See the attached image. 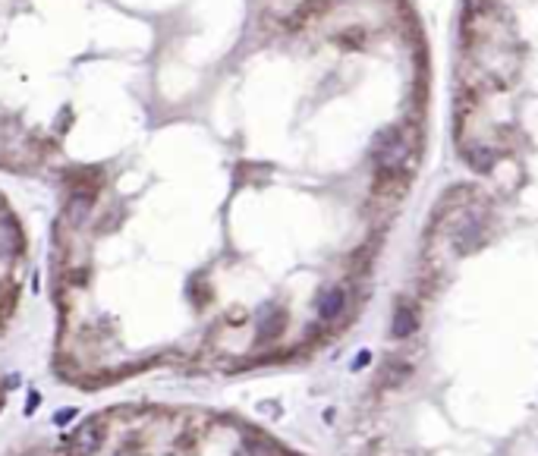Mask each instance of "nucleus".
Masks as SVG:
<instances>
[{"label":"nucleus","mask_w":538,"mask_h":456,"mask_svg":"<svg viewBox=\"0 0 538 456\" xmlns=\"http://www.w3.org/2000/svg\"><path fill=\"white\" fill-rule=\"evenodd\" d=\"M104 434H107L104 419L101 415H89L70 438V456H95L101 450V444H104Z\"/></svg>","instance_id":"nucleus-1"},{"label":"nucleus","mask_w":538,"mask_h":456,"mask_svg":"<svg viewBox=\"0 0 538 456\" xmlns=\"http://www.w3.org/2000/svg\"><path fill=\"white\" fill-rule=\"evenodd\" d=\"M92 214V196L89 192H76V196L70 198V205H66V220H70L73 227L85 224Z\"/></svg>","instance_id":"nucleus-2"},{"label":"nucleus","mask_w":538,"mask_h":456,"mask_svg":"<svg viewBox=\"0 0 538 456\" xmlns=\"http://www.w3.org/2000/svg\"><path fill=\"white\" fill-rule=\"evenodd\" d=\"M13 312V293H6L4 286H0V324L6 321V315Z\"/></svg>","instance_id":"nucleus-3"},{"label":"nucleus","mask_w":538,"mask_h":456,"mask_svg":"<svg viewBox=\"0 0 538 456\" xmlns=\"http://www.w3.org/2000/svg\"><path fill=\"white\" fill-rule=\"evenodd\" d=\"M38 406H42V393H38V391H32V393H29V406H25V415H32Z\"/></svg>","instance_id":"nucleus-4"},{"label":"nucleus","mask_w":538,"mask_h":456,"mask_svg":"<svg viewBox=\"0 0 538 456\" xmlns=\"http://www.w3.org/2000/svg\"><path fill=\"white\" fill-rule=\"evenodd\" d=\"M76 419V409H60L57 412V425H66V422Z\"/></svg>","instance_id":"nucleus-5"}]
</instances>
